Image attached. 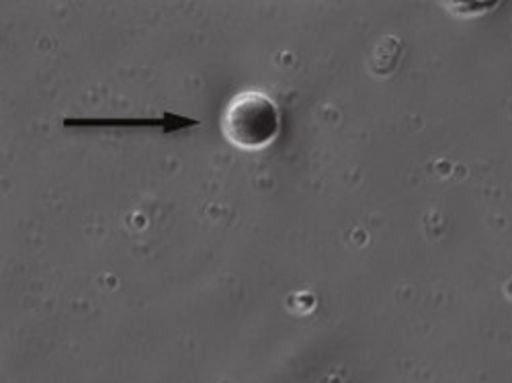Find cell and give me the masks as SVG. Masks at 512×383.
I'll list each match as a JSON object with an SVG mask.
<instances>
[{"label": "cell", "instance_id": "obj_1", "mask_svg": "<svg viewBox=\"0 0 512 383\" xmlns=\"http://www.w3.org/2000/svg\"><path fill=\"white\" fill-rule=\"evenodd\" d=\"M281 132V113L261 91H244L232 99L224 115L226 138L242 150H263Z\"/></svg>", "mask_w": 512, "mask_h": 383}]
</instances>
